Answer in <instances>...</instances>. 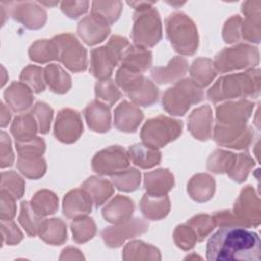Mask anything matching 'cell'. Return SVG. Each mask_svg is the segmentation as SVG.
I'll return each mask as SVG.
<instances>
[{"label": "cell", "instance_id": "cb8c5ba5", "mask_svg": "<svg viewBox=\"0 0 261 261\" xmlns=\"http://www.w3.org/2000/svg\"><path fill=\"white\" fill-rule=\"evenodd\" d=\"M188 70V61L180 56H174L166 66L154 67L151 70V77L158 84L176 83L186 74Z\"/></svg>", "mask_w": 261, "mask_h": 261}, {"label": "cell", "instance_id": "91938a15", "mask_svg": "<svg viewBox=\"0 0 261 261\" xmlns=\"http://www.w3.org/2000/svg\"><path fill=\"white\" fill-rule=\"evenodd\" d=\"M89 2H62L61 10L70 18H77L88 10Z\"/></svg>", "mask_w": 261, "mask_h": 261}, {"label": "cell", "instance_id": "4dcf8cb0", "mask_svg": "<svg viewBox=\"0 0 261 261\" xmlns=\"http://www.w3.org/2000/svg\"><path fill=\"white\" fill-rule=\"evenodd\" d=\"M39 237L49 245H62L67 240L66 224L60 218L44 219Z\"/></svg>", "mask_w": 261, "mask_h": 261}, {"label": "cell", "instance_id": "ba28073f", "mask_svg": "<svg viewBox=\"0 0 261 261\" xmlns=\"http://www.w3.org/2000/svg\"><path fill=\"white\" fill-rule=\"evenodd\" d=\"M259 63V52L257 48L240 44L231 48H224L213 61L216 72H227L255 66Z\"/></svg>", "mask_w": 261, "mask_h": 261}, {"label": "cell", "instance_id": "1f68e13d", "mask_svg": "<svg viewBox=\"0 0 261 261\" xmlns=\"http://www.w3.org/2000/svg\"><path fill=\"white\" fill-rule=\"evenodd\" d=\"M122 259L126 261L161 260V255L156 247L142 241H133L125 245Z\"/></svg>", "mask_w": 261, "mask_h": 261}, {"label": "cell", "instance_id": "8fae6325", "mask_svg": "<svg viewBox=\"0 0 261 261\" xmlns=\"http://www.w3.org/2000/svg\"><path fill=\"white\" fill-rule=\"evenodd\" d=\"M148 227L149 224L144 219L134 218L123 223L104 228L101 231V237L107 247L118 248L124 243L125 240L135 238L148 231Z\"/></svg>", "mask_w": 261, "mask_h": 261}, {"label": "cell", "instance_id": "681fc988", "mask_svg": "<svg viewBox=\"0 0 261 261\" xmlns=\"http://www.w3.org/2000/svg\"><path fill=\"white\" fill-rule=\"evenodd\" d=\"M25 182L15 171H5L1 174V190L8 192L15 199H20L24 194Z\"/></svg>", "mask_w": 261, "mask_h": 261}, {"label": "cell", "instance_id": "9f6ffc18", "mask_svg": "<svg viewBox=\"0 0 261 261\" xmlns=\"http://www.w3.org/2000/svg\"><path fill=\"white\" fill-rule=\"evenodd\" d=\"M14 161V155L11 148V141L9 136L2 130L0 135V166L5 168L11 166Z\"/></svg>", "mask_w": 261, "mask_h": 261}, {"label": "cell", "instance_id": "6125c7cd", "mask_svg": "<svg viewBox=\"0 0 261 261\" xmlns=\"http://www.w3.org/2000/svg\"><path fill=\"white\" fill-rule=\"evenodd\" d=\"M0 113H1V115H0V119H1L0 125H1V127H5L8 124L9 120H10L11 114H10L9 110L6 108V106L4 105V103H1V112Z\"/></svg>", "mask_w": 261, "mask_h": 261}, {"label": "cell", "instance_id": "3957f363", "mask_svg": "<svg viewBox=\"0 0 261 261\" xmlns=\"http://www.w3.org/2000/svg\"><path fill=\"white\" fill-rule=\"evenodd\" d=\"M166 37L172 48L182 55H193L199 37L194 21L182 12H175L165 19Z\"/></svg>", "mask_w": 261, "mask_h": 261}, {"label": "cell", "instance_id": "db71d44e", "mask_svg": "<svg viewBox=\"0 0 261 261\" xmlns=\"http://www.w3.org/2000/svg\"><path fill=\"white\" fill-rule=\"evenodd\" d=\"M1 236L2 245H16L23 239L21 230L18 228L16 223L11 220H1Z\"/></svg>", "mask_w": 261, "mask_h": 261}, {"label": "cell", "instance_id": "4316f807", "mask_svg": "<svg viewBox=\"0 0 261 261\" xmlns=\"http://www.w3.org/2000/svg\"><path fill=\"white\" fill-rule=\"evenodd\" d=\"M140 209L146 218L159 220L168 214L170 210V202L166 195L154 196L146 193L141 199Z\"/></svg>", "mask_w": 261, "mask_h": 261}, {"label": "cell", "instance_id": "11a10c76", "mask_svg": "<svg viewBox=\"0 0 261 261\" xmlns=\"http://www.w3.org/2000/svg\"><path fill=\"white\" fill-rule=\"evenodd\" d=\"M18 155H40L42 156L46 149L45 141L36 137L27 142H15Z\"/></svg>", "mask_w": 261, "mask_h": 261}, {"label": "cell", "instance_id": "7402d4cb", "mask_svg": "<svg viewBox=\"0 0 261 261\" xmlns=\"http://www.w3.org/2000/svg\"><path fill=\"white\" fill-rule=\"evenodd\" d=\"M134 209V202L129 198L117 195L103 208L102 215L108 222L119 224L130 219Z\"/></svg>", "mask_w": 261, "mask_h": 261}, {"label": "cell", "instance_id": "ac0fdd59", "mask_svg": "<svg viewBox=\"0 0 261 261\" xmlns=\"http://www.w3.org/2000/svg\"><path fill=\"white\" fill-rule=\"evenodd\" d=\"M212 110L209 105L195 109L188 118L190 133L200 141H207L212 135Z\"/></svg>", "mask_w": 261, "mask_h": 261}, {"label": "cell", "instance_id": "2e32d148", "mask_svg": "<svg viewBox=\"0 0 261 261\" xmlns=\"http://www.w3.org/2000/svg\"><path fill=\"white\" fill-rule=\"evenodd\" d=\"M254 104L248 100L227 102L216 108L217 123L225 125H244L250 117Z\"/></svg>", "mask_w": 261, "mask_h": 261}, {"label": "cell", "instance_id": "7dc6e473", "mask_svg": "<svg viewBox=\"0 0 261 261\" xmlns=\"http://www.w3.org/2000/svg\"><path fill=\"white\" fill-rule=\"evenodd\" d=\"M145 77L142 73L132 71L125 67H120L115 76V82L126 94L138 89L144 82Z\"/></svg>", "mask_w": 261, "mask_h": 261}, {"label": "cell", "instance_id": "30bf717a", "mask_svg": "<svg viewBox=\"0 0 261 261\" xmlns=\"http://www.w3.org/2000/svg\"><path fill=\"white\" fill-rule=\"evenodd\" d=\"M128 154L120 146H110L98 152L92 159V168L102 175H114L128 168Z\"/></svg>", "mask_w": 261, "mask_h": 261}, {"label": "cell", "instance_id": "ffe728a7", "mask_svg": "<svg viewBox=\"0 0 261 261\" xmlns=\"http://www.w3.org/2000/svg\"><path fill=\"white\" fill-rule=\"evenodd\" d=\"M88 126L97 133H106L111 126V114L108 105L94 100L84 110Z\"/></svg>", "mask_w": 261, "mask_h": 261}, {"label": "cell", "instance_id": "94428289", "mask_svg": "<svg viewBox=\"0 0 261 261\" xmlns=\"http://www.w3.org/2000/svg\"><path fill=\"white\" fill-rule=\"evenodd\" d=\"M81 259H85L84 255L80 250L72 247H67L63 249L59 257V260H81Z\"/></svg>", "mask_w": 261, "mask_h": 261}, {"label": "cell", "instance_id": "6da1fadb", "mask_svg": "<svg viewBox=\"0 0 261 261\" xmlns=\"http://www.w3.org/2000/svg\"><path fill=\"white\" fill-rule=\"evenodd\" d=\"M210 261H259L261 243L259 236L243 226H224L210 237L206 247Z\"/></svg>", "mask_w": 261, "mask_h": 261}, {"label": "cell", "instance_id": "8d00e7d4", "mask_svg": "<svg viewBox=\"0 0 261 261\" xmlns=\"http://www.w3.org/2000/svg\"><path fill=\"white\" fill-rule=\"evenodd\" d=\"M18 221L29 236L35 237L39 234L44 219L43 216L36 212L31 203H29L28 201H23L20 204Z\"/></svg>", "mask_w": 261, "mask_h": 261}, {"label": "cell", "instance_id": "ab89813d", "mask_svg": "<svg viewBox=\"0 0 261 261\" xmlns=\"http://www.w3.org/2000/svg\"><path fill=\"white\" fill-rule=\"evenodd\" d=\"M31 205L41 216L54 214L58 209V198L49 190L38 191L31 200Z\"/></svg>", "mask_w": 261, "mask_h": 261}, {"label": "cell", "instance_id": "d6986e66", "mask_svg": "<svg viewBox=\"0 0 261 261\" xmlns=\"http://www.w3.org/2000/svg\"><path fill=\"white\" fill-rule=\"evenodd\" d=\"M143 118L141 109L127 101H122L114 110V125L121 132H136Z\"/></svg>", "mask_w": 261, "mask_h": 261}, {"label": "cell", "instance_id": "5b68a950", "mask_svg": "<svg viewBox=\"0 0 261 261\" xmlns=\"http://www.w3.org/2000/svg\"><path fill=\"white\" fill-rule=\"evenodd\" d=\"M162 37V27L159 14L155 8L148 7L137 10L134 14L132 38L136 46L149 48L155 46Z\"/></svg>", "mask_w": 261, "mask_h": 261}, {"label": "cell", "instance_id": "8992f818", "mask_svg": "<svg viewBox=\"0 0 261 261\" xmlns=\"http://www.w3.org/2000/svg\"><path fill=\"white\" fill-rule=\"evenodd\" d=\"M182 132V122L167 116L159 115L147 120L141 130V139L144 144L161 148L174 141Z\"/></svg>", "mask_w": 261, "mask_h": 261}, {"label": "cell", "instance_id": "f5cc1de1", "mask_svg": "<svg viewBox=\"0 0 261 261\" xmlns=\"http://www.w3.org/2000/svg\"><path fill=\"white\" fill-rule=\"evenodd\" d=\"M173 240L175 245L184 251H189L198 242L194 230L186 223L176 226L173 232Z\"/></svg>", "mask_w": 261, "mask_h": 261}, {"label": "cell", "instance_id": "484cf974", "mask_svg": "<svg viewBox=\"0 0 261 261\" xmlns=\"http://www.w3.org/2000/svg\"><path fill=\"white\" fill-rule=\"evenodd\" d=\"M121 66L132 71L142 73L152 64V52L138 46H129L121 57Z\"/></svg>", "mask_w": 261, "mask_h": 261}, {"label": "cell", "instance_id": "d4e9b609", "mask_svg": "<svg viewBox=\"0 0 261 261\" xmlns=\"http://www.w3.org/2000/svg\"><path fill=\"white\" fill-rule=\"evenodd\" d=\"M144 187L146 193L154 196H163L172 189L174 185V178L172 173L165 168L157 169L145 173Z\"/></svg>", "mask_w": 261, "mask_h": 261}, {"label": "cell", "instance_id": "e575fe53", "mask_svg": "<svg viewBox=\"0 0 261 261\" xmlns=\"http://www.w3.org/2000/svg\"><path fill=\"white\" fill-rule=\"evenodd\" d=\"M190 74L197 85L206 87L216 76V70L211 59L200 57L193 62L190 68Z\"/></svg>", "mask_w": 261, "mask_h": 261}, {"label": "cell", "instance_id": "d590c367", "mask_svg": "<svg viewBox=\"0 0 261 261\" xmlns=\"http://www.w3.org/2000/svg\"><path fill=\"white\" fill-rule=\"evenodd\" d=\"M18 170L28 178L37 179L46 172V162L40 155H18Z\"/></svg>", "mask_w": 261, "mask_h": 261}, {"label": "cell", "instance_id": "e0dca14e", "mask_svg": "<svg viewBox=\"0 0 261 261\" xmlns=\"http://www.w3.org/2000/svg\"><path fill=\"white\" fill-rule=\"evenodd\" d=\"M92 198L82 188L68 192L63 198V214L70 219L87 216L92 210Z\"/></svg>", "mask_w": 261, "mask_h": 261}, {"label": "cell", "instance_id": "bcb514c9", "mask_svg": "<svg viewBox=\"0 0 261 261\" xmlns=\"http://www.w3.org/2000/svg\"><path fill=\"white\" fill-rule=\"evenodd\" d=\"M95 94L97 99L102 100L109 106L113 105L121 97V92L111 79L99 80L95 86Z\"/></svg>", "mask_w": 261, "mask_h": 261}, {"label": "cell", "instance_id": "c3c4849f", "mask_svg": "<svg viewBox=\"0 0 261 261\" xmlns=\"http://www.w3.org/2000/svg\"><path fill=\"white\" fill-rule=\"evenodd\" d=\"M187 224L194 230L198 242H202L215 228L216 224L213 216L208 214H198L187 221Z\"/></svg>", "mask_w": 261, "mask_h": 261}, {"label": "cell", "instance_id": "52a82bcc", "mask_svg": "<svg viewBox=\"0 0 261 261\" xmlns=\"http://www.w3.org/2000/svg\"><path fill=\"white\" fill-rule=\"evenodd\" d=\"M125 49L124 42L117 37H111L108 43L91 51L90 71L98 80H106L121 60Z\"/></svg>", "mask_w": 261, "mask_h": 261}, {"label": "cell", "instance_id": "7bdbcfd3", "mask_svg": "<svg viewBox=\"0 0 261 261\" xmlns=\"http://www.w3.org/2000/svg\"><path fill=\"white\" fill-rule=\"evenodd\" d=\"M19 80L37 94L45 90L44 69L40 66L28 65L22 69Z\"/></svg>", "mask_w": 261, "mask_h": 261}, {"label": "cell", "instance_id": "9c48e42d", "mask_svg": "<svg viewBox=\"0 0 261 261\" xmlns=\"http://www.w3.org/2000/svg\"><path fill=\"white\" fill-rule=\"evenodd\" d=\"M58 48V60L73 72L87 68V50L71 34H61L52 39Z\"/></svg>", "mask_w": 261, "mask_h": 261}, {"label": "cell", "instance_id": "603a6c76", "mask_svg": "<svg viewBox=\"0 0 261 261\" xmlns=\"http://www.w3.org/2000/svg\"><path fill=\"white\" fill-rule=\"evenodd\" d=\"M4 99L6 104L14 111L27 110L34 101L33 91L21 82H13L5 91Z\"/></svg>", "mask_w": 261, "mask_h": 261}, {"label": "cell", "instance_id": "836d02e7", "mask_svg": "<svg viewBox=\"0 0 261 261\" xmlns=\"http://www.w3.org/2000/svg\"><path fill=\"white\" fill-rule=\"evenodd\" d=\"M15 142H27L36 138L38 124L31 113L17 115L10 127Z\"/></svg>", "mask_w": 261, "mask_h": 261}, {"label": "cell", "instance_id": "7c38bea8", "mask_svg": "<svg viewBox=\"0 0 261 261\" xmlns=\"http://www.w3.org/2000/svg\"><path fill=\"white\" fill-rule=\"evenodd\" d=\"M233 215L244 227L259 225L260 202L251 186H247L242 190L233 206Z\"/></svg>", "mask_w": 261, "mask_h": 261}, {"label": "cell", "instance_id": "83f0119b", "mask_svg": "<svg viewBox=\"0 0 261 261\" xmlns=\"http://www.w3.org/2000/svg\"><path fill=\"white\" fill-rule=\"evenodd\" d=\"M128 157L137 166L148 169L158 165L161 153L157 148L150 147L144 143H138L128 148Z\"/></svg>", "mask_w": 261, "mask_h": 261}, {"label": "cell", "instance_id": "ee69618b", "mask_svg": "<svg viewBox=\"0 0 261 261\" xmlns=\"http://www.w3.org/2000/svg\"><path fill=\"white\" fill-rule=\"evenodd\" d=\"M113 185L123 192H134L136 191L141 181V173L138 169L130 167L122 172L114 174L111 176Z\"/></svg>", "mask_w": 261, "mask_h": 261}, {"label": "cell", "instance_id": "b9f144b4", "mask_svg": "<svg viewBox=\"0 0 261 261\" xmlns=\"http://www.w3.org/2000/svg\"><path fill=\"white\" fill-rule=\"evenodd\" d=\"M71 231L72 238L76 243H86L95 236L96 224L92 218L82 216L73 219L71 222Z\"/></svg>", "mask_w": 261, "mask_h": 261}, {"label": "cell", "instance_id": "60d3db41", "mask_svg": "<svg viewBox=\"0 0 261 261\" xmlns=\"http://www.w3.org/2000/svg\"><path fill=\"white\" fill-rule=\"evenodd\" d=\"M159 91L157 87L148 79H145L143 84L133 92L127 93V96L138 105L148 107L156 103L158 100Z\"/></svg>", "mask_w": 261, "mask_h": 261}, {"label": "cell", "instance_id": "f907efd6", "mask_svg": "<svg viewBox=\"0 0 261 261\" xmlns=\"http://www.w3.org/2000/svg\"><path fill=\"white\" fill-rule=\"evenodd\" d=\"M234 155L236 154L231 152L223 151L220 149L215 150L208 158V161H207L208 170L214 173L227 172L232 163Z\"/></svg>", "mask_w": 261, "mask_h": 261}, {"label": "cell", "instance_id": "f1b7e54d", "mask_svg": "<svg viewBox=\"0 0 261 261\" xmlns=\"http://www.w3.org/2000/svg\"><path fill=\"white\" fill-rule=\"evenodd\" d=\"M214 178L206 173L194 175L188 184V193L191 198L197 202H206L210 200L214 194Z\"/></svg>", "mask_w": 261, "mask_h": 261}, {"label": "cell", "instance_id": "44dd1931", "mask_svg": "<svg viewBox=\"0 0 261 261\" xmlns=\"http://www.w3.org/2000/svg\"><path fill=\"white\" fill-rule=\"evenodd\" d=\"M109 33V25L101 22L92 15L84 17L77 25V34L80 38L89 46L103 42Z\"/></svg>", "mask_w": 261, "mask_h": 261}, {"label": "cell", "instance_id": "680465c9", "mask_svg": "<svg viewBox=\"0 0 261 261\" xmlns=\"http://www.w3.org/2000/svg\"><path fill=\"white\" fill-rule=\"evenodd\" d=\"M242 19L239 16H233L228 19L223 28L222 36L226 43H233L240 40Z\"/></svg>", "mask_w": 261, "mask_h": 261}, {"label": "cell", "instance_id": "277c9868", "mask_svg": "<svg viewBox=\"0 0 261 261\" xmlns=\"http://www.w3.org/2000/svg\"><path fill=\"white\" fill-rule=\"evenodd\" d=\"M204 98L202 87L191 79L176 82L168 88L162 97V107L171 115H184L191 105L201 102Z\"/></svg>", "mask_w": 261, "mask_h": 261}, {"label": "cell", "instance_id": "4fadbf2b", "mask_svg": "<svg viewBox=\"0 0 261 261\" xmlns=\"http://www.w3.org/2000/svg\"><path fill=\"white\" fill-rule=\"evenodd\" d=\"M2 7L15 20L21 22L30 30H37L42 28L46 22V11L39 7L37 3L32 2H2Z\"/></svg>", "mask_w": 261, "mask_h": 261}, {"label": "cell", "instance_id": "9a60e30c", "mask_svg": "<svg viewBox=\"0 0 261 261\" xmlns=\"http://www.w3.org/2000/svg\"><path fill=\"white\" fill-rule=\"evenodd\" d=\"M252 138V130L246 124L225 125L216 122L213 132V139L218 145L233 149L248 148Z\"/></svg>", "mask_w": 261, "mask_h": 261}, {"label": "cell", "instance_id": "6f0895ef", "mask_svg": "<svg viewBox=\"0 0 261 261\" xmlns=\"http://www.w3.org/2000/svg\"><path fill=\"white\" fill-rule=\"evenodd\" d=\"M1 198V211L0 217L1 220H12L16 212L15 198L10 195L8 192L1 190L0 192Z\"/></svg>", "mask_w": 261, "mask_h": 261}, {"label": "cell", "instance_id": "f6af8a7d", "mask_svg": "<svg viewBox=\"0 0 261 261\" xmlns=\"http://www.w3.org/2000/svg\"><path fill=\"white\" fill-rule=\"evenodd\" d=\"M254 160L250 157L249 154H236L232 163L226 173L233 180L242 182L247 178L249 171L254 166Z\"/></svg>", "mask_w": 261, "mask_h": 261}, {"label": "cell", "instance_id": "74e56055", "mask_svg": "<svg viewBox=\"0 0 261 261\" xmlns=\"http://www.w3.org/2000/svg\"><path fill=\"white\" fill-rule=\"evenodd\" d=\"M29 56L39 63L58 60V48L53 40H38L30 47Z\"/></svg>", "mask_w": 261, "mask_h": 261}, {"label": "cell", "instance_id": "816d5d0a", "mask_svg": "<svg viewBox=\"0 0 261 261\" xmlns=\"http://www.w3.org/2000/svg\"><path fill=\"white\" fill-rule=\"evenodd\" d=\"M30 113L34 116L38 124L39 132L42 134H47L50 129V124L53 117V109L44 102H38Z\"/></svg>", "mask_w": 261, "mask_h": 261}, {"label": "cell", "instance_id": "f546056e", "mask_svg": "<svg viewBox=\"0 0 261 261\" xmlns=\"http://www.w3.org/2000/svg\"><path fill=\"white\" fill-rule=\"evenodd\" d=\"M82 188L91 196L92 201L97 208L104 204L114 193L112 184L98 176L89 177L83 184Z\"/></svg>", "mask_w": 261, "mask_h": 261}, {"label": "cell", "instance_id": "f35d334b", "mask_svg": "<svg viewBox=\"0 0 261 261\" xmlns=\"http://www.w3.org/2000/svg\"><path fill=\"white\" fill-rule=\"evenodd\" d=\"M121 2H100L95 1L92 3V16L101 22L109 25L117 20L121 12Z\"/></svg>", "mask_w": 261, "mask_h": 261}, {"label": "cell", "instance_id": "5bb4252c", "mask_svg": "<svg viewBox=\"0 0 261 261\" xmlns=\"http://www.w3.org/2000/svg\"><path fill=\"white\" fill-rule=\"evenodd\" d=\"M83 133V122L77 111L70 108L61 109L56 117L54 136L65 144L74 143Z\"/></svg>", "mask_w": 261, "mask_h": 261}, {"label": "cell", "instance_id": "7a4b0ae2", "mask_svg": "<svg viewBox=\"0 0 261 261\" xmlns=\"http://www.w3.org/2000/svg\"><path fill=\"white\" fill-rule=\"evenodd\" d=\"M260 91L259 69H250L246 72L222 76L208 90L207 97L217 103L225 99L241 97H257Z\"/></svg>", "mask_w": 261, "mask_h": 261}, {"label": "cell", "instance_id": "d6a6232c", "mask_svg": "<svg viewBox=\"0 0 261 261\" xmlns=\"http://www.w3.org/2000/svg\"><path fill=\"white\" fill-rule=\"evenodd\" d=\"M44 79L50 90L57 94H64L71 87V79L69 74L57 64H49L45 67Z\"/></svg>", "mask_w": 261, "mask_h": 261}]
</instances>
